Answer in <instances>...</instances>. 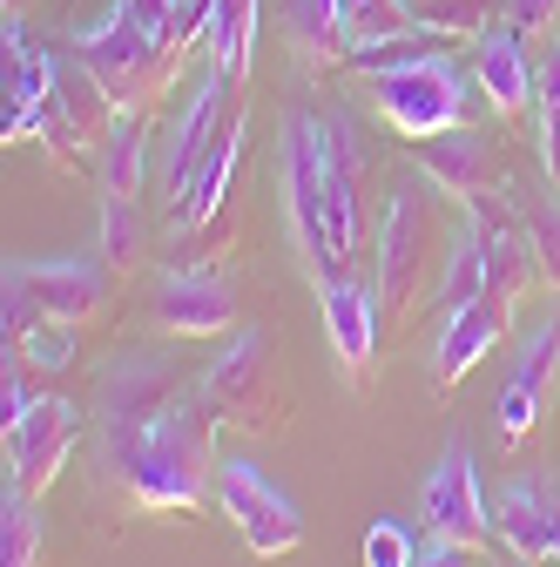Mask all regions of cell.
I'll list each match as a JSON object with an SVG mask.
<instances>
[{
  "mask_svg": "<svg viewBox=\"0 0 560 567\" xmlns=\"http://www.w3.org/2000/svg\"><path fill=\"white\" fill-rule=\"evenodd\" d=\"M0 284H8V344L41 318L89 324L108 305V264H89V257H21L8 264Z\"/></svg>",
  "mask_w": 560,
  "mask_h": 567,
  "instance_id": "52a82bcc",
  "label": "cell"
},
{
  "mask_svg": "<svg viewBox=\"0 0 560 567\" xmlns=\"http://www.w3.org/2000/svg\"><path fill=\"white\" fill-rule=\"evenodd\" d=\"M176 392H183L176 372L156 365V359H115V365L102 372V399H95V412H102V466H108L115 480H122L135 440H143L149 425L169 412Z\"/></svg>",
  "mask_w": 560,
  "mask_h": 567,
  "instance_id": "ba28073f",
  "label": "cell"
},
{
  "mask_svg": "<svg viewBox=\"0 0 560 567\" xmlns=\"http://www.w3.org/2000/svg\"><path fill=\"white\" fill-rule=\"evenodd\" d=\"M196 399L217 425H237V433H277V419L291 412L263 331H237L217 359H209V372L196 379Z\"/></svg>",
  "mask_w": 560,
  "mask_h": 567,
  "instance_id": "8992f818",
  "label": "cell"
},
{
  "mask_svg": "<svg viewBox=\"0 0 560 567\" xmlns=\"http://www.w3.org/2000/svg\"><path fill=\"white\" fill-rule=\"evenodd\" d=\"M0 54H8L0 61V135L28 142L41 109H48V95H54V61L61 54H48L21 14H8V28H0Z\"/></svg>",
  "mask_w": 560,
  "mask_h": 567,
  "instance_id": "5bb4252c",
  "label": "cell"
},
{
  "mask_svg": "<svg viewBox=\"0 0 560 567\" xmlns=\"http://www.w3.org/2000/svg\"><path fill=\"white\" fill-rule=\"evenodd\" d=\"M318 305H324V338H331L338 372L352 385H365L372 351H378V298L365 291V284H352V277H324Z\"/></svg>",
  "mask_w": 560,
  "mask_h": 567,
  "instance_id": "e0dca14e",
  "label": "cell"
},
{
  "mask_svg": "<svg viewBox=\"0 0 560 567\" xmlns=\"http://www.w3.org/2000/svg\"><path fill=\"white\" fill-rule=\"evenodd\" d=\"M494 520H500V540L514 547V560H533V567L560 560V540H553V514H547V493H540V480H520V486H507Z\"/></svg>",
  "mask_w": 560,
  "mask_h": 567,
  "instance_id": "603a6c76",
  "label": "cell"
},
{
  "mask_svg": "<svg viewBox=\"0 0 560 567\" xmlns=\"http://www.w3.org/2000/svg\"><path fill=\"white\" fill-rule=\"evenodd\" d=\"M514 196V209H520V224H527V237H533V257H540V277L560 291V203H547V196H533V189H507Z\"/></svg>",
  "mask_w": 560,
  "mask_h": 567,
  "instance_id": "83f0119b",
  "label": "cell"
},
{
  "mask_svg": "<svg viewBox=\"0 0 560 567\" xmlns=\"http://www.w3.org/2000/svg\"><path fill=\"white\" fill-rule=\"evenodd\" d=\"M8 351H21L34 372H68V365H75V324L41 318V324H34V331H21Z\"/></svg>",
  "mask_w": 560,
  "mask_h": 567,
  "instance_id": "1f68e13d",
  "label": "cell"
},
{
  "mask_svg": "<svg viewBox=\"0 0 560 567\" xmlns=\"http://www.w3.org/2000/svg\"><path fill=\"white\" fill-rule=\"evenodd\" d=\"M237 82L230 75H209L196 82V95H189V109H183V122H176V135H169V150H163V196H169V217H176V203L189 196V176H196V163L209 156V142H217V128L230 122V109H237Z\"/></svg>",
  "mask_w": 560,
  "mask_h": 567,
  "instance_id": "2e32d148",
  "label": "cell"
},
{
  "mask_svg": "<svg viewBox=\"0 0 560 567\" xmlns=\"http://www.w3.org/2000/svg\"><path fill=\"white\" fill-rule=\"evenodd\" d=\"M102 264L108 270H135V257H143V217H135L128 196H102Z\"/></svg>",
  "mask_w": 560,
  "mask_h": 567,
  "instance_id": "4dcf8cb0",
  "label": "cell"
},
{
  "mask_svg": "<svg viewBox=\"0 0 560 567\" xmlns=\"http://www.w3.org/2000/svg\"><path fill=\"white\" fill-rule=\"evenodd\" d=\"M156 324L176 338H217L237 324V277L224 264H183L156 284Z\"/></svg>",
  "mask_w": 560,
  "mask_h": 567,
  "instance_id": "9a60e30c",
  "label": "cell"
},
{
  "mask_svg": "<svg viewBox=\"0 0 560 567\" xmlns=\"http://www.w3.org/2000/svg\"><path fill=\"white\" fill-rule=\"evenodd\" d=\"M277 189H284L291 237L311 264V277H331V122L311 109H291L277 122Z\"/></svg>",
  "mask_w": 560,
  "mask_h": 567,
  "instance_id": "3957f363",
  "label": "cell"
},
{
  "mask_svg": "<svg viewBox=\"0 0 560 567\" xmlns=\"http://www.w3.org/2000/svg\"><path fill=\"white\" fill-rule=\"evenodd\" d=\"M237 163H243V95H237L230 122L217 128V142H209V156L196 163V176H189V196L176 203V217H169V224H176V230H203V224H209V217L224 209Z\"/></svg>",
  "mask_w": 560,
  "mask_h": 567,
  "instance_id": "ffe728a7",
  "label": "cell"
},
{
  "mask_svg": "<svg viewBox=\"0 0 560 567\" xmlns=\"http://www.w3.org/2000/svg\"><path fill=\"white\" fill-rule=\"evenodd\" d=\"M143 163H149V109H115L102 150H95V183L102 196H143Z\"/></svg>",
  "mask_w": 560,
  "mask_h": 567,
  "instance_id": "44dd1931",
  "label": "cell"
},
{
  "mask_svg": "<svg viewBox=\"0 0 560 567\" xmlns=\"http://www.w3.org/2000/svg\"><path fill=\"white\" fill-rule=\"evenodd\" d=\"M209 480H217V419L203 412L196 392H176L169 412L135 440V453L122 466V486H128V501L149 507V514H189Z\"/></svg>",
  "mask_w": 560,
  "mask_h": 567,
  "instance_id": "6da1fadb",
  "label": "cell"
},
{
  "mask_svg": "<svg viewBox=\"0 0 560 567\" xmlns=\"http://www.w3.org/2000/svg\"><path fill=\"white\" fill-rule=\"evenodd\" d=\"M34 399H28V385H21V372H14V351H8V379H0V433H14V419L28 412Z\"/></svg>",
  "mask_w": 560,
  "mask_h": 567,
  "instance_id": "8d00e7d4",
  "label": "cell"
},
{
  "mask_svg": "<svg viewBox=\"0 0 560 567\" xmlns=\"http://www.w3.org/2000/svg\"><path fill=\"white\" fill-rule=\"evenodd\" d=\"M553 14H560V0H507V21H514L520 34H547Z\"/></svg>",
  "mask_w": 560,
  "mask_h": 567,
  "instance_id": "d590c367",
  "label": "cell"
},
{
  "mask_svg": "<svg viewBox=\"0 0 560 567\" xmlns=\"http://www.w3.org/2000/svg\"><path fill=\"white\" fill-rule=\"evenodd\" d=\"M418 520H426V534H439V540H459V547H494V514H486V501H479V473H473V453H466V440H453L446 453H439V466H433V480H426V493H418Z\"/></svg>",
  "mask_w": 560,
  "mask_h": 567,
  "instance_id": "4fadbf2b",
  "label": "cell"
},
{
  "mask_svg": "<svg viewBox=\"0 0 560 567\" xmlns=\"http://www.w3.org/2000/svg\"><path fill=\"white\" fill-rule=\"evenodd\" d=\"M291 48L298 61L311 68V75H324V68L352 61V48H344V21H338V0H291Z\"/></svg>",
  "mask_w": 560,
  "mask_h": 567,
  "instance_id": "d4e9b609",
  "label": "cell"
},
{
  "mask_svg": "<svg viewBox=\"0 0 560 567\" xmlns=\"http://www.w3.org/2000/svg\"><path fill=\"white\" fill-rule=\"evenodd\" d=\"M418 21L433 34H486L494 28V0H418Z\"/></svg>",
  "mask_w": 560,
  "mask_h": 567,
  "instance_id": "d6a6232c",
  "label": "cell"
},
{
  "mask_svg": "<svg viewBox=\"0 0 560 567\" xmlns=\"http://www.w3.org/2000/svg\"><path fill=\"white\" fill-rule=\"evenodd\" d=\"M533 122H540V169L560 189V41L533 54Z\"/></svg>",
  "mask_w": 560,
  "mask_h": 567,
  "instance_id": "4316f807",
  "label": "cell"
},
{
  "mask_svg": "<svg viewBox=\"0 0 560 567\" xmlns=\"http://www.w3.org/2000/svg\"><path fill=\"white\" fill-rule=\"evenodd\" d=\"M553 379H560V311L533 324V338L520 344V365H514V385H527L533 399H553Z\"/></svg>",
  "mask_w": 560,
  "mask_h": 567,
  "instance_id": "f546056e",
  "label": "cell"
},
{
  "mask_svg": "<svg viewBox=\"0 0 560 567\" xmlns=\"http://www.w3.org/2000/svg\"><path fill=\"white\" fill-rule=\"evenodd\" d=\"M473 298H486V237H479V224L466 217V230L453 237L446 270H439V311L453 318V311H466Z\"/></svg>",
  "mask_w": 560,
  "mask_h": 567,
  "instance_id": "484cf974",
  "label": "cell"
},
{
  "mask_svg": "<svg viewBox=\"0 0 560 567\" xmlns=\"http://www.w3.org/2000/svg\"><path fill=\"white\" fill-rule=\"evenodd\" d=\"M338 21H344V48L372 54V48H398V41H426L433 28L418 21L412 0H338Z\"/></svg>",
  "mask_w": 560,
  "mask_h": 567,
  "instance_id": "7402d4cb",
  "label": "cell"
},
{
  "mask_svg": "<svg viewBox=\"0 0 560 567\" xmlns=\"http://www.w3.org/2000/svg\"><path fill=\"white\" fill-rule=\"evenodd\" d=\"M412 567H473V547H459V540H426V547H418V560Z\"/></svg>",
  "mask_w": 560,
  "mask_h": 567,
  "instance_id": "74e56055",
  "label": "cell"
},
{
  "mask_svg": "<svg viewBox=\"0 0 560 567\" xmlns=\"http://www.w3.org/2000/svg\"><path fill=\"white\" fill-rule=\"evenodd\" d=\"M412 560H418L412 534H405L398 520H372V534H365V567H412Z\"/></svg>",
  "mask_w": 560,
  "mask_h": 567,
  "instance_id": "e575fe53",
  "label": "cell"
},
{
  "mask_svg": "<svg viewBox=\"0 0 560 567\" xmlns=\"http://www.w3.org/2000/svg\"><path fill=\"white\" fill-rule=\"evenodd\" d=\"M257 8H263V0H209V21H203L209 68H217V75H230L237 89L250 82V54H257Z\"/></svg>",
  "mask_w": 560,
  "mask_h": 567,
  "instance_id": "cb8c5ba5",
  "label": "cell"
},
{
  "mask_svg": "<svg viewBox=\"0 0 560 567\" xmlns=\"http://www.w3.org/2000/svg\"><path fill=\"white\" fill-rule=\"evenodd\" d=\"M75 54L89 61V75L108 89L115 109H156V95L176 82V68H183L176 48H163L149 28H135L122 8H108L102 21L75 28Z\"/></svg>",
  "mask_w": 560,
  "mask_h": 567,
  "instance_id": "5b68a950",
  "label": "cell"
},
{
  "mask_svg": "<svg viewBox=\"0 0 560 567\" xmlns=\"http://www.w3.org/2000/svg\"><path fill=\"white\" fill-rule=\"evenodd\" d=\"M108 122H115L108 89L89 75L82 54H61V61H54V95H48V109H41V122H34V142H48L54 163H82L89 150H102Z\"/></svg>",
  "mask_w": 560,
  "mask_h": 567,
  "instance_id": "30bf717a",
  "label": "cell"
},
{
  "mask_svg": "<svg viewBox=\"0 0 560 567\" xmlns=\"http://www.w3.org/2000/svg\"><path fill=\"white\" fill-rule=\"evenodd\" d=\"M473 82L486 89V102H494L500 115L533 109V54H527V34L514 21H494V28L479 34V48H473Z\"/></svg>",
  "mask_w": 560,
  "mask_h": 567,
  "instance_id": "ac0fdd59",
  "label": "cell"
},
{
  "mask_svg": "<svg viewBox=\"0 0 560 567\" xmlns=\"http://www.w3.org/2000/svg\"><path fill=\"white\" fill-rule=\"evenodd\" d=\"M439 270V209L418 176H398L378 209V311L392 318V338L412 324L418 298Z\"/></svg>",
  "mask_w": 560,
  "mask_h": 567,
  "instance_id": "7a4b0ae2",
  "label": "cell"
},
{
  "mask_svg": "<svg viewBox=\"0 0 560 567\" xmlns=\"http://www.w3.org/2000/svg\"><path fill=\"white\" fill-rule=\"evenodd\" d=\"M8 8H14V0H8Z\"/></svg>",
  "mask_w": 560,
  "mask_h": 567,
  "instance_id": "ab89813d",
  "label": "cell"
},
{
  "mask_svg": "<svg viewBox=\"0 0 560 567\" xmlns=\"http://www.w3.org/2000/svg\"><path fill=\"white\" fill-rule=\"evenodd\" d=\"M466 68L439 48H412L385 68H372V109L405 135V142H426L466 122Z\"/></svg>",
  "mask_w": 560,
  "mask_h": 567,
  "instance_id": "277c9868",
  "label": "cell"
},
{
  "mask_svg": "<svg viewBox=\"0 0 560 567\" xmlns=\"http://www.w3.org/2000/svg\"><path fill=\"white\" fill-rule=\"evenodd\" d=\"M41 560V514L28 493L8 486V501H0V567H34Z\"/></svg>",
  "mask_w": 560,
  "mask_h": 567,
  "instance_id": "f1b7e54d",
  "label": "cell"
},
{
  "mask_svg": "<svg viewBox=\"0 0 560 567\" xmlns=\"http://www.w3.org/2000/svg\"><path fill=\"white\" fill-rule=\"evenodd\" d=\"M507 318H514V305H500L494 291L486 298H473L466 311H453L446 318V331H439V351H433V392H446V385H459L486 351L500 344V331H507Z\"/></svg>",
  "mask_w": 560,
  "mask_h": 567,
  "instance_id": "d6986e66",
  "label": "cell"
},
{
  "mask_svg": "<svg viewBox=\"0 0 560 567\" xmlns=\"http://www.w3.org/2000/svg\"><path fill=\"white\" fill-rule=\"evenodd\" d=\"M520 567H533V560H520Z\"/></svg>",
  "mask_w": 560,
  "mask_h": 567,
  "instance_id": "f35d334b",
  "label": "cell"
},
{
  "mask_svg": "<svg viewBox=\"0 0 560 567\" xmlns=\"http://www.w3.org/2000/svg\"><path fill=\"white\" fill-rule=\"evenodd\" d=\"M412 163H418V176H426L433 189H446V196H459V203L514 189L507 142H494V135L473 128V122H459V128H446V135H426V142H412Z\"/></svg>",
  "mask_w": 560,
  "mask_h": 567,
  "instance_id": "8fae6325",
  "label": "cell"
},
{
  "mask_svg": "<svg viewBox=\"0 0 560 567\" xmlns=\"http://www.w3.org/2000/svg\"><path fill=\"white\" fill-rule=\"evenodd\" d=\"M217 507H224V520L243 534V547L257 554V560H284V554H298L304 547V514H298V501L291 493H277L250 460H217Z\"/></svg>",
  "mask_w": 560,
  "mask_h": 567,
  "instance_id": "9c48e42d",
  "label": "cell"
},
{
  "mask_svg": "<svg viewBox=\"0 0 560 567\" xmlns=\"http://www.w3.org/2000/svg\"><path fill=\"white\" fill-rule=\"evenodd\" d=\"M82 440V405H68V399H34L21 419H14V433H8V486L28 493V501H41V493L61 480L68 453H75Z\"/></svg>",
  "mask_w": 560,
  "mask_h": 567,
  "instance_id": "7c38bea8",
  "label": "cell"
},
{
  "mask_svg": "<svg viewBox=\"0 0 560 567\" xmlns=\"http://www.w3.org/2000/svg\"><path fill=\"white\" fill-rule=\"evenodd\" d=\"M540 405H547V399H533L527 385H514V379H507V392L494 399V433H500V446H520V440L533 433Z\"/></svg>",
  "mask_w": 560,
  "mask_h": 567,
  "instance_id": "836d02e7",
  "label": "cell"
}]
</instances>
